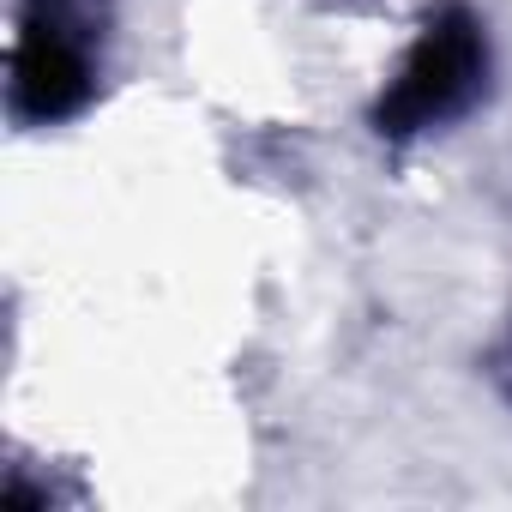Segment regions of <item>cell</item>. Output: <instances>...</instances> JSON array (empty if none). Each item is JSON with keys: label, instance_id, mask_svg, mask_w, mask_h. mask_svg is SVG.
Here are the masks:
<instances>
[{"label": "cell", "instance_id": "obj_1", "mask_svg": "<svg viewBox=\"0 0 512 512\" xmlns=\"http://www.w3.org/2000/svg\"><path fill=\"white\" fill-rule=\"evenodd\" d=\"M482 79H488V37H482V25H476L464 7H446V13L416 37V49L404 55V67H398V79L386 85L374 121H380V133H392V139L428 133V127L464 115V109L476 103Z\"/></svg>", "mask_w": 512, "mask_h": 512}, {"label": "cell", "instance_id": "obj_2", "mask_svg": "<svg viewBox=\"0 0 512 512\" xmlns=\"http://www.w3.org/2000/svg\"><path fill=\"white\" fill-rule=\"evenodd\" d=\"M91 97V43L73 0H31L13 49V109L31 121H61Z\"/></svg>", "mask_w": 512, "mask_h": 512}]
</instances>
